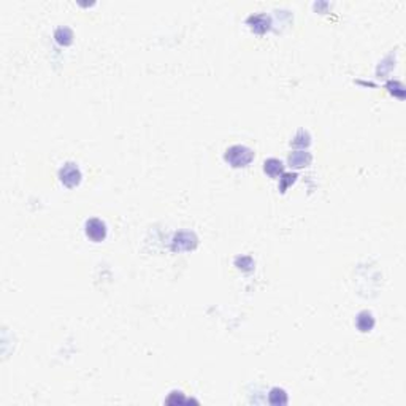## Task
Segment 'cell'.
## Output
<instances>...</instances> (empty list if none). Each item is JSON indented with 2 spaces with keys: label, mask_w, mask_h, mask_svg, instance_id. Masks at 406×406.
<instances>
[{
  "label": "cell",
  "mask_w": 406,
  "mask_h": 406,
  "mask_svg": "<svg viewBox=\"0 0 406 406\" xmlns=\"http://www.w3.org/2000/svg\"><path fill=\"white\" fill-rule=\"evenodd\" d=\"M264 170L268 176L276 178V176H281V174L284 173V165L278 159H266L264 162Z\"/></svg>",
  "instance_id": "8"
},
{
  "label": "cell",
  "mask_w": 406,
  "mask_h": 406,
  "mask_svg": "<svg viewBox=\"0 0 406 406\" xmlns=\"http://www.w3.org/2000/svg\"><path fill=\"white\" fill-rule=\"evenodd\" d=\"M248 26L251 27V30L256 34H265L266 30H270L272 21L266 14L257 13V14H251L248 18Z\"/></svg>",
  "instance_id": "5"
},
{
  "label": "cell",
  "mask_w": 406,
  "mask_h": 406,
  "mask_svg": "<svg viewBox=\"0 0 406 406\" xmlns=\"http://www.w3.org/2000/svg\"><path fill=\"white\" fill-rule=\"evenodd\" d=\"M184 402H186V400H184V396H182L181 392H172L170 396L167 398V403H168V404H173V403H176V404L180 403V404H181V403H184Z\"/></svg>",
  "instance_id": "15"
},
{
  "label": "cell",
  "mask_w": 406,
  "mask_h": 406,
  "mask_svg": "<svg viewBox=\"0 0 406 406\" xmlns=\"http://www.w3.org/2000/svg\"><path fill=\"white\" fill-rule=\"evenodd\" d=\"M198 244V238L196 236L194 232H178L173 236L172 242V249L174 252H181V251H194Z\"/></svg>",
  "instance_id": "2"
},
{
  "label": "cell",
  "mask_w": 406,
  "mask_h": 406,
  "mask_svg": "<svg viewBox=\"0 0 406 406\" xmlns=\"http://www.w3.org/2000/svg\"><path fill=\"white\" fill-rule=\"evenodd\" d=\"M356 327L362 332V334H366V332L373 330L374 327V318L370 311H360L356 318Z\"/></svg>",
  "instance_id": "7"
},
{
  "label": "cell",
  "mask_w": 406,
  "mask_h": 406,
  "mask_svg": "<svg viewBox=\"0 0 406 406\" xmlns=\"http://www.w3.org/2000/svg\"><path fill=\"white\" fill-rule=\"evenodd\" d=\"M312 160V156L308 151H294L289 154V165L294 168H304L308 167Z\"/></svg>",
  "instance_id": "6"
},
{
  "label": "cell",
  "mask_w": 406,
  "mask_h": 406,
  "mask_svg": "<svg viewBox=\"0 0 406 406\" xmlns=\"http://www.w3.org/2000/svg\"><path fill=\"white\" fill-rule=\"evenodd\" d=\"M86 235L89 240L96 243L104 242L106 238V226L104 220H100L97 218H92L86 222Z\"/></svg>",
  "instance_id": "4"
},
{
  "label": "cell",
  "mask_w": 406,
  "mask_h": 406,
  "mask_svg": "<svg viewBox=\"0 0 406 406\" xmlns=\"http://www.w3.org/2000/svg\"><path fill=\"white\" fill-rule=\"evenodd\" d=\"M387 89H389L390 94H394L396 97H400V98L404 97V88L398 81H389V82H387Z\"/></svg>",
  "instance_id": "14"
},
{
  "label": "cell",
  "mask_w": 406,
  "mask_h": 406,
  "mask_svg": "<svg viewBox=\"0 0 406 406\" xmlns=\"http://www.w3.org/2000/svg\"><path fill=\"white\" fill-rule=\"evenodd\" d=\"M59 180L66 188H76L81 182V170L76 164L67 162L59 170Z\"/></svg>",
  "instance_id": "3"
},
{
  "label": "cell",
  "mask_w": 406,
  "mask_h": 406,
  "mask_svg": "<svg viewBox=\"0 0 406 406\" xmlns=\"http://www.w3.org/2000/svg\"><path fill=\"white\" fill-rule=\"evenodd\" d=\"M311 143V136L306 130H298V134L294 136V140H292V146L294 148H308Z\"/></svg>",
  "instance_id": "11"
},
{
  "label": "cell",
  "mask_w": 406,
  "mask_h": 406,
  "mask_svg": "<svg viewBox=\"0 0 406 406\" xmlns=\"http://www.w3.org/2000/svg\"><path fill=\"white\" fill-rule=\"evenodd\" d=\"M224 160L228 165H232L234 168H242L254 160V152H252V150H249V148H246V146L235 144V146H230L226 151Z\"/></svg>",
  "instance_id": "1"
},
{
  "label": "cell",
  "mask_w": 406,
  "mask_h": 406,
  "mask_svg": "<svg viewBox=\"0 0 406 406\" xmlns=\"http://www.w3.org/2000/svg\"><path fill=\"white\" fill-rule=\"evenodd\" d=\"M54 38L60 46H68L73 43V30L70 27H59V29L54 32Z\"/></svg>",
  "instance_id": "9"
},
{
  "label": "cell",
  "mask_w": 406,
  "mask_h": 406,
  "mask_svg": "<svg viewBox=\"0 0 406 406\" xmlns=\"http://www.w3.org/2000/svg\"><path fill=\"white\" fill-rule=\"evenodd\" d=\"M268 402L274 406H281L288 403V394H286L284 389H280V387H274V389L270 390L268 394Z\"/></svg>",
  "instance_id": "10"
},
{
  "label": "cell",
  "mask_w": 406,
  "mask_h": 406,
  "mask_svg": "<svg viewBox=\"0 0 406 406\" xmlns=\"http://www.w3.org/2000/svg\"><path fill=\"white\" fill-rule=\"evenodd\" d=\"M235 265L244 272H251L254 268V260L249 256H242V257H236L235 259Z\"/></svg>",
  "instance_id": "13"
},
{
  "label": "cell",
  "mask_w": 406,
  "mask_h": 406,
  "mask_svg": "<svg viewBox=\"0 0 406 406\" xmlns=\"http://www.w3.org/2000/svg\"><path fill=\"white\" fill-rule=\"evenodd\" d=\"M297 178H298L297 173H282L280 178V190L286 192L289 186H292V184L297 181Z\"/></svg>",
  "instance_id": "12"
}]
</instances>
